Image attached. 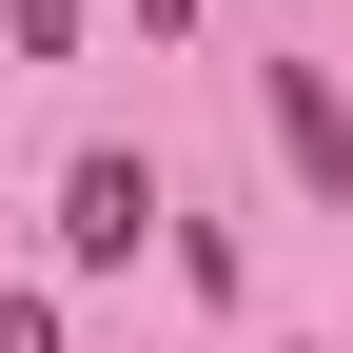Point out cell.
Segmentation results:
<instances>
[{
	"label": "cell",
	"mask_w": 353,
	"mask_h": 353,
	"mask_svg": "<svg viewBox=\"0 0 353 353\" xmlns=\"http://www.w3.org/2000/svg\"><path fill=\"white\" fill-rule=\"evenodd\" d=\"M138 236H157V176H138V157H79V176H59V255H79V275H118Z\"/></svg>",
	"instance_id": "6da1fadb"
},
{
	"label": "cell",
	"mask_w": 353,
	"mask_h": 353,
	"mask_svg": "<svg viewBox=\"0 0 353 353\" xmlns=\"http://www.w3.org/2000/svg\"><path fill=\"white\" fill-rule=\"evenodd\" d=\"M275 138H294V176H353V118H334L314 59H275Z\"/></svg>",
	"instance_id": "7a4b0ae2"
},
{
	"label": "cell",
	"mask_w": 353,
	"mask_h": 353,
	"mask_svg": "<svg viewBox=\"0 0 353 353\" xmlns=\"http://www.w3.org/2000/svg\"><path fill=\"white\" fill-rule=\"evenodd\" d=\"M0 353H59V314H39V294H0Z\"/></svg>",
	"instance_id": "3957f363"
}]
</instances>
